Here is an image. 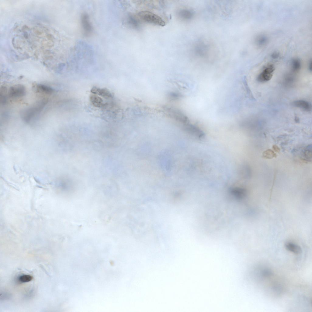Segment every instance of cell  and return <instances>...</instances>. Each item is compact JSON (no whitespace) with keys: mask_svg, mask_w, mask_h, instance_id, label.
Masks as SVG:
<instances>
[{"mask_svg":"<svg viewBox=\"0 0 312 312\" xmlns=\"http://www.w3.org/2000/svg\"><path fill=\"white\" fill-rule=\"evenodd\" d=\"M261 274L263 276L267 277L272 275H273V273L270 269H266L262 271Z\"/></svg>","mask_w":312,"mask_h":312,"instance_id":"18","label":"cell"},{"mask_svg":"<svg viewBox=\"0 0 312 312\" xmlns=\"http://www.w3.org/2000/svg\"><path fill=\"white\" fill-rule=\"evenodd\" d=\"M309 68L310 70V71H311V70H312V64H311V62H310V63L309 64Z\"/></svg>","mask_w":312,"mask_h":312,"instance_id":"21","label":"cell"},{"mask_svg":"<svg viewBox=\"0 0 312 312\" xmlns=\"http://www.w3.org/2000/svg\"><path fill=\"white\" fill-rule=\"evenodd\" d=\"M301 67L300 62L297 59L293 60L292 63V68L293 71L297 72L299 71Z\"/></svg>","mask_w":312,"mask_h":312,"instance_id":"16","label":"cell"},{"mask_svg":"<svg viewBox=\"0 0 312 312\" xmlns=\"http://www.w3.org/2000/svg\"><path fill=\"white\" fill-rule=\"evenodd\" d=\"M294 106L302 109L304 111L309 112L311 110V105L308 102L303 100H298L292 103Z\"/></svg>","mask_w":312,"mask_h":312,"instance_id":"8","label":"cell"},{"mask_svg":"<svg viewBox=\"0 0 312 312\" xmlns=\"http://www.w3.org/2000/svg\"><path fill=\"white\" fill-rule=\"evenodd\" d=\"M90 99L91 103L95 107L99 108L102 106L103 104V100L100 97L95 94L91 95Z\"/></svg>","mask_w":312,"mask_h":312,"instance_id":"11","label":"cell"},{"mask_svg":"<svg viewBox=\"0 0 312 312\" xmlns=\"http://www.w3.org/2000/svg\"><path fill=\"white\" fill-rule=\"evenodd\" d=\"M274 70L275 68L272 65H268L258 75L257 78V81L260 82L269 81L272 77Z\"/></svg>","mask_w":312,"mask_h":312,"instance_id":"5","label":"cell"},{"mask_svg":"<svg viewBox=\"0 0 312 312\" xmlns=\"http://www.w3.org/2000/svg\"><path fill=\"white\" fill-rule=\"evenodd\" d=\"M307 147V149L303 152L304 156L306 159L310 161L312 157L311 146L309 145Z\"/></svg>","mask_w":312,"mask_h":312,"instance_id":"17","label":"cell"},{"mask_svg":"<svg viewBox=\"0 0 312 312\" xmlns=\"http://www.w3.org/2000/svg\"><path fill=\"white\" fill-rule=\"evenodd\" d=\"M47 101L43 100L40 101L34 106L25 111L23 114V119L26 122L30 121L36 114L39 113L45 106Z\"/></svg>","mask_w":312,"mask_h":312,"instance_id":"3","label":"cell"},{"mask_svg":"<svg viewBox=\"0 0 312 312\" xmlns=\"http://www.w3.org/2000/svg\"><path fill=\"white\" fill-rule=\"evenodd\" d=\"M91 92L94 94H97L106 98H110L112 97L111 93L106 88L94 87L91 89Z\"/></svg>","mask_w":312,"mask_h":312,"instance_id":"9","label":"cell"},{"mask_svg":"<svg viewBox=\"0 0 312 312\" xmlns=\"http://www.w3.org/2000/svg\"><path fill=\"white\" fill-rule=\"evenodd\" d=\"M285 246L287 250L295 254H299L302 252L301 248L299 246L291 242H286Z\"/></svg>","mask_w":312,"mask_h":312,"instance_id":"10","label":"cell"},{"mask_svg":"<svg viewBox=\"0 0 312 312\" xmlns=\"http://www.w3.org/2000/svg\"><path fill=\"white\" fill-rule=\"evenodd\" d=\"M26 94L25 87L21 84H16L12 86L9 90V96L13 99L22 98Z\"/></svg>","mask_w":312,"mask_h":312,"instance_id":"4","label":"cell"},{"mask_svg":"<svg viewBox=\"0 0 312 312\" xmlns=\"http://www.w3.org/2000/svg\"><path fill=\"white\" fill-rule=\"evenodd\" d=\"M33 278V277L29 275H24L20 276L18 280L21 283H25L31 281Z\"/></svg>","mask_w":312,"mask_h":312,"instance_id":"15","label":"cell"},{"mask_svg":"<svg viewBox=\"0 0 312 312\" xmlns=\"http://www.w3.org/2000/svg\"><path fill=\"white\" fill-rule=\"evenodd\" d=\"M128 22L130 25L133 28L137 29L140 26L139 18L132 15H129L128 17Z\"/></svg>","mask_w":312,"mask_h":312,"instance_id":"13","label":"cell"},{"mask_svg":"<svg viewBox=\"0 0 312 312\" xmlns=\"http://www.w3.org/2000/svg\"><path fill=\"white\" fill-rule=\"evenodd\" d=\"M273 149L274 150L277 152H279L280 151V148L279 147L276 145H274L273 146Z\"/></svg>","mask_w":312,"mask_h":312,"instance_id":"20","label":"cell"},{"mask_svg":"<svg viewBox=\"0 0 312 312\" xmlns=\"http://www.w3.org/2000/svg\"><path fill=\"white\" fill-rule=\"evenodd\" d=\"M137 16L140 20L145 23L161 27L165 24V22L160 16L148 11H140Z\"/></svg>","mask_w":312,"mask_h":312,"instance_id":"2","label":"cell"},{"mask_svg":"<svg viewBox=\"0 0 312 312\" xmlns=\"http://www.w3.org/2000/svg\"><path fill=\"white\" fill-rule=\"evenodd\" d=\"M295 121H297L296 122H298V121H299V119L297 118H295Z\"/></svg>","mask_w":312,"mask_h":312,"instance_id":"22","label":"cell"},{"mask_svg":"<svg viewBox=\"0 0 312 312\" xmlns=\"http://www.w3.org/2000/svg\"><path fill=\"white\" fill-rule=\"evenodd\" d=\"M81 23L83 34L86 36H90L93 31V27L88 14H82L81 16Z\"/></svg>","mask_w":312,"mask_h":312,"instance_id":"6","label":"cell"},{"mask_svg":"<svg viewBox=\"0 0 312 312\" xmlns=\"http://www.w3.org/2000/svg\"><path fill=\"white\" fill-rule=\"evenodd\" d=\"M36 89L39 93L47 94H51L53 92V90L50 87L42 84L37 85Z\"/></svg>","mask_w":312,"mask_h":312,"instance_id":"12","label":"cell"},{"mask_svg":"<svg viewBox=\"0 0 312 312\" xmlns=\"http://www.w3.org/2000/svg\"><path fill=\"white\" fill-rule=\"evenodd\" d=\"M266 41V38L264 37H261L259 39L258 42L260 44H264Z\"/></svg>","mask_w":312,"mask_h":312,"instance_id":"19","label":"cell"},{"mask_svg":"<svg viewBox=\"0 0 312 312\" xmlns=\"http://www.w3.org/2000/svg\"><path fill=\"white\" fill-rule=\"evenodd\" d=\"M194 13L191 10L187 9H182L179 10L177 12V15L181 20H191L193 17Z\"/></svg>","mask_w":312,"mask_h":312,"instance_id":"7","label":"cell"},{"mask_svg":"<svg viewBox=\"0 0 312 312\" xmlns=\"http://www.w3.org/2000/svg\"><path fill=\"white\" fill-rule=\"evenodd\" d=\"M195 56L198 58L206 61H211L216 57L217 51L215 47L205 40L197 41L193 48Z\"/></svg>","mask_w":312,"mask_h":312,"instance_id":"1","label":"cell"},{"mask_svg":"<svg viewBox=\"0 0 312 312\" xmlns=\"http://www.w3.org/2000/svg\"><path fill=\"white\" fill-rule=\"evenodd\" d=\"M262 156L264 158L270 159L276 156V154L272 150L269 149L264 151L263 153Z\"/></svg>","mask_w":312,"mask_h":312,"instance_id":"14","label":"cell"}]
</instances>
